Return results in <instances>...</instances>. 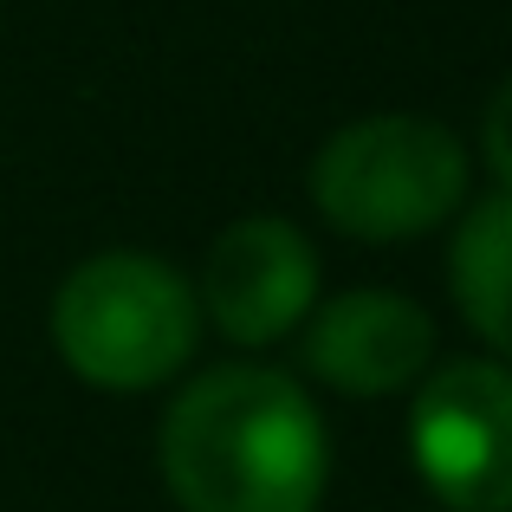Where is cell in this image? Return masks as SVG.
Wrapping results in <instances>:
<instances>
[{"instance_id":"cell-5","label":"cell","mask_w":512,"mask_h":512,"mask_svg":"<svg viewBox=\"0 0 512 512\" xmlns=\"http://www.w3.org/2000/svg\"><path fill=\"white\" fill-rule=\"evenodd\" d=\"M195 305L227 344L266 350L312 318L318 305V253L286 214H240L214 234L201 260Z\"/></svg>"},{"instance_id":"cell-4","label":"cell","mask_w":512,"mask_h":512,"mask_svg":"<svg viewBox=\"0 0 512 512\" xmlns=\"http://www.w3.org/2000/svg\"><path fill=\"white\" fill-rule=\"evenodd\" d=\"M409 461L435 506L512 512V363H441L409 409Z\"/></svg>"},{"instance_id":"cell-3","label":"cell","mask_w":512,"mask_h":512,"mask_svg":"<svg viewBox=\"0 0 512 512\" xmlns=\"http://www.w3.org/2000/svg\"><path fill=\"white\" fill-rule=\"evenodd\" d=\"M467 143L441 117L370 111L338 124L312 156V208L344 240H415L467 208Z\"/></svg>"},{"instance_id":"cell-7","label":"cell","mask_w":512,"mask_h":512,"mask_svg":"<svg viewBox=\"0 0 512 512\" xmlns=\"http://www.w3.org/2000/svg\"><path fill=\"white\" fill-rule=\"evenodd\" d=\"M448 292L461 305L467 331L500 363H512V195L506 188L461 208V227L448 240Z\"/></svg>"},{"instance_id":"cell-1","label":"cell","mask_w":512,"mask_h":512,"mask_svg":"<svg viewBox=\"0 0 512 512\" xmlns=\"http://www.w3.org/2000/svg\"><path fill=\"white\" fill-rule=\"evenodd\" d=\"M163 480L182 512H318L331 428L305 383L273 363H214L163 409Z\"/></svg>"},{"instance_id":"cell-8","label":"cell","mask_w":512,"mask_h":512,"mask_svg":"<svg viewBox=\"0 0 512 512\" xmlns=\"http://www.w3.org/2000/svg\"><path fill=\"white\" fill-rule=\"evenodd\" d=\"M480 156H487V175L512 195V78H500L480 111Z\"/></svg>"},{"instance_id":"cell-2","label":"cell","mask_w":512,"mask_h":512,"mask_svg":"<svg viewBox=\"0 0 512 512\" xmlns=\"http://www.w3.org/2000/svg\"><path fill=\"white\" fill-rule=\"evenodd\" d=\"M46 325L59 363L78 383L104 396H143L188 370L201 338V305L163 253L104 247L59 279Z\"/></svg>"},{"instance_id":"cell-6","label":"cell","mask_w":512,"mask_h":512,"mask_svg":"<svg viewBox=\"0 0 512 512\" xmlns=\"http://www.w3.org/2000/svg\"><path fill=\"white\" fill-rule=\"evenodd\" d=\"M299 363L325 389L357 402L402 396L435 363V318L389 286H350L338 299H318L299 325Z\"/></svg>"}]
</instances>
